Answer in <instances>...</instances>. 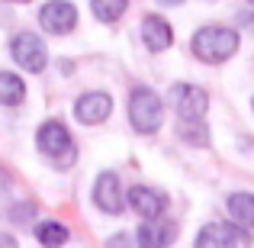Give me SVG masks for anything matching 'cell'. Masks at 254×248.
Returning <instances> with one entry per match:
<instances>
[{"label":"cell","instance_id":"1","mask_svg":"<svg viewBox=\"0 0 254 248\" xmlns=\"http://www.w3.org/2000/svg\"><path fill=\"white\" fill-rule=\"evenodd\" d=\"M190 49L199 62L219 65V62H225V58H232L238 52V32L225 29V26H206V29L193 32Z\"/></svg>","mask_w":254,"mask_h":248},{"label":"cell","instance_id":"2","mask_svg":"<svg viewBox=\"0 0 254 248\" xmlns=\"http://www.w3.org/2000/svg\"><path fill=\"white\" fill-rule=\"evenodd\" d=\"M129 123L135 132H142V136H151V132L161 129L164 123V103L161 97H158L155 90H148V87H135L129 97Z\"/></svg>","mask_w":254,"mask_h":248},{"label":"cell","instance_id":"3","mask_svg":"<svg viewBox=\"0 0 254 248\" xmlns=\"http://www.w3.org/2000/svg\"><path fill=\"white\" fill-rule=\"evenodd\" d=\"M36 145H39V152H42L45 158H52L58 167L74 165L77 149H74V142H71V132L64 129V123H58V119H49V123L39 126Z\"/></svg>","mask_w":254,"mask_h":248},{"label":"cell","instance_id":"4","mask_svg":"<svg viewBox=\"0 0 254 248\" xmlns=\"http://www.w3.org/2000/svg\"><path fill=\"white\" fill-rule=\"evenodd\" d=\"M10 55H13V62H16L19 68L32 71V75L45 71V65H49V49H45V42L36 36V32H19V36H13Z\"/></svg>","mask_w":254,"mask_h":248},{"label":"cell","instance_id":"5","mask_svg":"<svg viewBox=\"0 0 254 248\" xmlns=\"http://www.w3.org/2000/svg\"><path fill=\"white\" fill-rule=\"evenodd\" d=\"M39 26H42L49 36H68L77 26V10L68 0H49V3L39 10Z\"/></svg>","mask_w":254,"mask_h":248},{"label":"cell","instance_id":"6","mask_svg":"<svg viewBox=\"0 0 254 248\" xmlns=\"http://www.w3.org/2000/svg\"><path fill=\"white\" fill-rule=\"evenodd\" d=\"M225 245H251V232L245 226H225V223H209L199 229L196 248H225Z\"/></svg>","mask_w":254,"mask_h":248},{"label":"cell","instance_id":"7","mask_svg":"<svg viewBox=\"0 0 254 248\" xmlns=\"http://www.w3.org/2000/svg\"><path fill=\"white\" fill-rule=\"evenodd\" d=\"M171 100H174V110H177L180 119H203L206 106H209L206 90H199L193 84H174Z\"/></svg>","mask_w":254,"mask_h":248},{"label":"cell","instance_id":"8","mask_svg":"<svg viewBox=\"0 0 254 248\" xmlns=\"http://www.w3.org/2000/svg\"><path fill=\"white\" fill-rule=\"evenodd\" d=\"M110 113H113V100H110V93H103V90H87L74 103V116H77V123H84V126L103 123Z\"/></svg>","mask_w":254,"mask_h":248},{"label":"cell","instance_id":"9","mask_svg":"<svg viewBox=\"0 0 254 248\" xmlns=\"http://www.w3.org/2000/svg\"><path fill=\"white\" fill-rule=\"evenodd\" d=\"M93 203L103 213H110V216L123 213V187H119V177L113 171H103L97 177V184H93Z\"/></svg>","mask_w":254,"mask_h":248},{"label":"cell","instance_id":"10","mask_svg":"<svg viewBox=\"0 0 254 248\" xmlns=\"http://www.w3.org/2000/svg\"><path fill=\"white\" fill-rule=\"evenodd\" d=\"M129 206L142 219H158V216H164L168 197H164L161 190H151V187H132L129 190Z\"/></svg>","mask_w":254,"mask_h":248},{"label":"cell","instance_id":"11","mask_svg":"<svg viewBox=\"0 0 254 248\" xmlns=\"http://www.w3.org/2000/svg\"><path fill=\"white\" fill-rule=\"evenodd\" d=\"M142 42L148 45V52H168L174 42V29L164 16H145L142 19Z\"/></svg>","mask_w":254,"mask_h":248},{"label":"cell","instance_id":"12","mask_svg":"<svg viewBox=\"0 0 254 248\" xmlns=\"http://www.w3.org/2000/svg\"><path fill=\"white\" fill-rule=\"evenodd\" d=\"M174 239H177L174 226L161 223V216L158 219H145V226L138 229V245H171Z\"/></svg>","mask_w":254,"mask_h":248},{"label":"cell","instance_id":"13","mask_svg":"<svg viewBox=\"0 0 254 248\" xmlns=\"http://www.w3.org/2000/svg\"><path fill=\"white\" fill-rule=\"evenodd\" d=\"M26 100V84L13 71H0V106H19Z\"/></svg>","mask_w":254,"mask_h":248},{"label":"cell","instance_id":"14","mask_svg":"<svg viewBox=\"0 0 254 248\" xmlns=\"http://www.w3.org/2000/svg\"><path fill=\"white\" fill-rule=\"evenodd\" d=\"M229 213L238 226L254 229V197L251 193H232L229 197Z\"/></svg>","mask_w":254,"mask_h":248},{"label":"cell","instance_id":"15","mask_svg":"<svg viewBox=\"0 0 254 248\" xmlns=\"http://www.w3.org/2000/svg\"><path fill=\"white\" fill-rule=\"evenodd\" d=\"M126 6H129V0H90V10L100 23H116L126 13Z\"/></svg>","mask_w":254,"mask_h":248},{"label":"cell","instance_id":"16","mask_svg":"<svg viewBox=\"0 0 254 248\" xmlns=\"http://www.w3.org/2000/svg\"><path fill=\"white\" fill-rule=\"evenodd\" d=\"M36 239L42 245H64L68 242V226H62V223H39L36 226Z\"/></svg>","mask_w":254,"mask_h":248},{"label":"cell","instance_id":"17","mask_svg":"<svg viewBox=\"0 0 254 248\" xmlns=\"http://www.w3.org/2000/svg\"><path fill=\"white\" fill-rule=\"evenodd\" d=\"M180 139H187L190 145H209V132H206V126L199 123V119H184Z\"/></svg>","mask_w":254,"mask_h":248},{"label":"cell","instance_id":"18","mask_svg":"<svg viewBox=\"0 0 254 248\" xmlns=\"http://www.w3.org/2000/svg\"><path fill=\"white\" fill-rule=\"evenodd\" d=\"M19 210H13V219H19V223H26V219H32L36 216V206H29V203H16Z\"/></svg>","mask_w":254,"mask_h":248},{"label":"cell","instance_id":"19","mask_svg":"<svg viewBox=\"0 0 254 248\" xmlns=\"http://www.w3.org/2000/svg\"><path fill=\"white\" fill-rule=\"evenodd\" d=\"M161 3H168V6H177V3H184V0H161Z\"/></svg>","mask_w":254,"mask_h":248},{"label":"cell","instance_id":"20","mask_svg":"<svg viewBox=\"0 0 254 248\" xmlns=\"http://www.w3.org/2000/svg\"><path fill=\"white\" fill-rule=\"evenodd\" d=\"M13 3H29V0H13Z\"/></svg>","mask_w":254,"mask_h":248},{"label":"cell","instance_id":"21","mask_svg":"<svg viewBox=\"0 0 254 248\" xmlns=\"http://www.w3.org/2000/svg\"><path fill=\"white\" fill-rule=\"evenodd\" d=\"M248 3H251V6H254V0H248Z\"/></svg>","mask_w":254,"mask_h":248}]
</instances>
